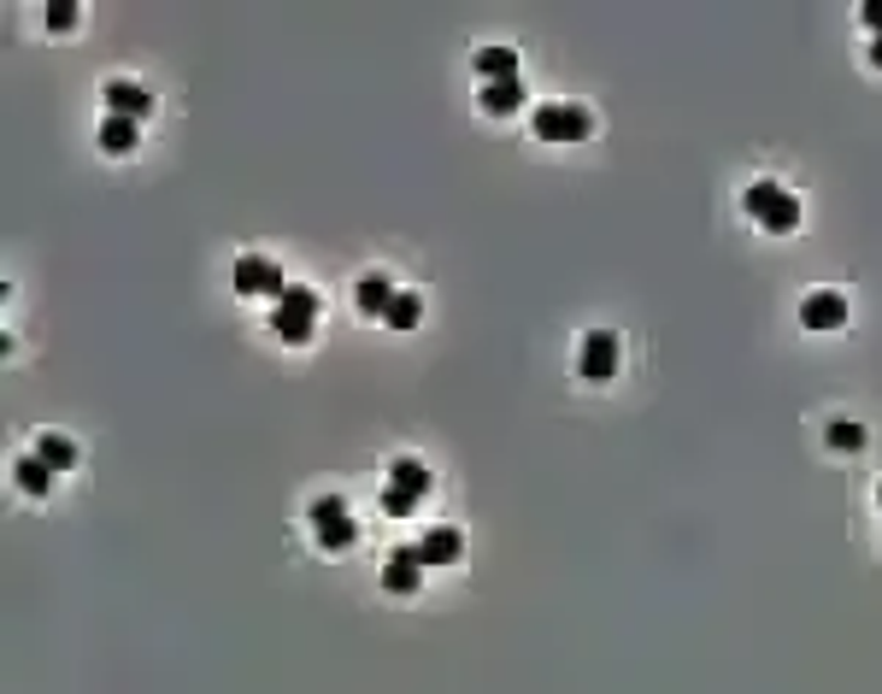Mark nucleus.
I'll use <instances>...</instances> for the list:
<instances>
[{
  "mask_svg": "<svg viewBox=\"0 0 882 694\" xmlns=\"http://www.w3.org/2000/svg\"><path fill=\"white\" fill-rule=\"evenodd\" d=\"M800 324L806 329H842L847 324V294L842 289H817L800 301Z\"/></svg>",
  "mask_w": 882,
  "mask_h": 694,
  "instance_id": "8",
  "label": "nucleus"
},
{
  "mask_svg": "<svg viewBox=\"0 0 882 694\" xmlns=\"http://www.w3.org/2000/svg\"><path fill=\"white\" fill-rule=\"evenodd\" d=\"M471 71H477L483 83H512V77H518V54H512V47H477Z\"/></svg>",
  "mask_w": 882,
  "mask_h": 694,
  "instance_id": "12",
  "label": "nucleus"
},
{
  "mask_svg": "<svg viewBox=\"0 0 882 694\" xmlns=\"http://www.w3.org/2000/svg\"><path fill=\"white\" fill-rule=\"evenodd\" d=\"M383 512H388V518H413V512H418V495H406V488L388 483V488H383Z\"/></svg>",
  "mask_w": 882,
  "mask_h": 694,
  "instance_id": "20",
  "label": "nucleus"
},
{
  "mask_svg": "<svg viewBox=\"0 0 882 694\" xmlns=\"http://www.w3.org/2000/svg\"><path fill=\"white\" fill-rule=\"evenodd\" d=\"M12 483H19L24 495H47V488H54V465H47L42 453H30V460L12 465Z\"/></svg>",
  "mask_w": 882,
  "mask_h": 694,
  "instance_id": "14",
  "label": "nucleus"
},
{
  "mask_svg": "<svg viewBox=\"0 0 882 694\" xmlns=\"http://www.w3.org/2000/svg\"><path fill=\"white\" fill-rule=\"evenodd\" d=\"M423 571H430V565H423L418 547H395V554H388V565H383V589H388V594H418Z\"/></svg>",
  "mask_w": 882,
  "mask_h": 694,
  "instance_id": "7",
  "label": "nucleus"
},
{
  "mask_svg": "<svg viewBox=\"0 0 882 694\" xmlns=\"http://www.w3.org/2000/svg\"><path fill=\"white\" fill-rule=\"evenodd\" d=\"M530 130L542 136V141H589V136H594V118H589V106H559V101H547V106H535Z\"/></svg>",
  "mask_w": 882,
  "mask_h": 694,
  "instance_id": "2",
  "label": "nucleus"
},
{
  "mask_svg": "<svg viewBox=\"0 0 882 694\" xmlns=\"http://www.w3.org/2000/svg\"><path fill=\"white\" fill-rule=\"evenodd\" d=\"M742 207H747V218H759V224H765L770 235H789V230H800V200H794L782 183H770V177L747 183Z\"/></svg>",
  "mask_w": 882,
  "mask_h": 694,
  "instance_id": "1",
  "label": "nucleus"
},
{
  "mask_svg": "<svg viewBox=\"0 0 882 694\" xmlns=\"http://www.w3.org/2000/svg\"><path fill=\"white\" fill-rule=\"evenodd\" d=\"M42 19H47V30H71V24H77V0H54Z\"/></svg>",
  "mask_w": 882,
  "mask_h": 694,
  "instance_id": "21",
  "label": "nucleus"
},
{
  "mask_svg": "<svg viewBox=\"0 0 882 694\" xmlns=\"http://www.w3.org/2000/svg\"><path fill=\"white\" fill-rule=\"evenodd\" d=\"M418 554H423V565H460L465 559V535L453 524H441V530H430L418 542Z\"/></svg>",
  "mask_w": 882,
  "mask_h": 694,
  "instance_id": "11",
  "label": "nucleus"
},
{
  "mask_svg": "<svg viewBox=\"0 0 882 694\" xmlns=\"http://www.w3.org/2000/svg\"><path fill=\"white\" fill-rule=\"evenodd\" d=\"M871 66H877V71H882V36H877V42H871Z\"/></svg>",
  "mask_w": 882,
  "mask_h": 694,
  "instance_id": "23",
  "label": "nucleus"
},
{
  "mask_svg": "<svg viewBox=\"0 0 882 694\" xmlns=\"http://www.w3.org/2000/svg\"><path fill=\"white\" fill-rule=\"evenodd\" d=\"M230 282H235V294H265V301H282V294H289L277 259H265V254H242V259H235V271H230Z\"/></svg>",
  "mask_w": 882,
  "mask_h": 694,
  "instance_id": "5",
  "label": "nucleus"
},
{
  "mask_svg": "<svg viewBox=\"0 0 882 694\" xmlns=\"http://www.w3.org/2000/svg\"><path fill=\"white\" fill-rule=\"evenodd\" d=\"M577 371L589 377V383H612V377H618V336H612V329H589V336H582V354H577Z\"/></svg>",
  "mask_w": 882,
  "mask_h": 694,
  "instance_id": "6",
  "label": "nucleus"
},
{
  "mask_svg": "<svg viewBox=\"0 0 882 694\" xmlns=\"http://www.w3.org/2000/svg\"><path fill=\"white\" fill-rule=\"evenodd\" d=\"M101 148H106V153H130V148H136V118L106 113V118H101Z\"/></svg>",
  "mask_w": 882,
  "mask_h": 694,
  "instance_id": "16",
  "label": "nucleus"
},
{
  "mask_svg": "<svg viewBox=\"0 0 882 694\" xmlns=\"http://www.w3.org/2000/svg\"><path fill=\"white\" fill-rule=\"evenodd\" d=\"M418 319H423V301H418V294H395V306H388L383 324H388V329H413Z\"/></svg>",
  "mask_w": 882,
  "mask_h": 694,
  "instance_id": "19",
  "label": "nucleus"
},
{
  "mask_svg": "<svg viewBox=\"0 0 882 694\" xmlns=\"http://www.w3.org/2000/svg\"><path fill=\"white\" fill-rule=\"evenodd\" d=\"M518 106H524V83H483V113L488 118H507V113H518Z\"/></svg>",
  "mask_w": 882,
  "mask_h": 694,
  "instance_id": "13",
  "label": "nucleus"
},
{
  "mask_svg": "<svg viewBox=\"0 0 882 694\" xmlns=\"http://www.w3.org/2000/svg\"><path fill=\"white\" fill-rule=\"evenodd\" d=\"M859 19H864V24H871L877 36H882V0H864V7H859Z\"/></svg>",
  "mask_w": 882,
  "mask_h": 694,
  "instance_id": "22",
  "label": "nucleus"
},
{
  "mask_svg": "<svg viewBox=\"0 0 882 694\" xmlns=\"http://www.w3.org/2000/svg\"><path fill=\"white\" fill-rule=\"evenodd\" d=\"M312 324H318V294H312V289H289V294L277 301L271 329H277V336L289 342V347H306V342H312Z\"/></svg>",
  "mask_w": 882,
  "mask_h": 694,
  "instance_id": "3",
  "label": "nucleus"
},
{
  "mask_svg": "<svg viewBox=\"0 0 882 694\" xmlns=\"http://www.w3.org/2000/svg\"><path fill=\"white\" fill-rule=\"evenodd\" d=\"M36 453H42V460L54 465V471H71V465H77V441H66V436H42Z\"/></svg>",
  "mask_w": 882,
  "mask_h": 694,
  "instance_id": "17",
  "label": "nucleus"
},
{
  "mask_svg": "<svg viewBox=\"0 0 882 694\" xmlns=\"http://www.w3.org/2000/svg\"><path fill=\"white\" fill-rule=\"evenodd\" d=\"M824 441H829V448H842V453H859V448H864V424H854V418H836V424L824 430Z\"/></svg>",
  "mask_w": 882,
  "mask_h": 694,
  "instance_id": "18",
  "label": "nucleus"
},
{
  "mask_svg": "<svg viewBox=\"0 0 882 694\" xmlns=\"http://www.w3.org/2000/svg\"><path fill=\"white\" fill-rule=\"evenodd\" d=\"M877 500H882V488H877Z\"/></svg>",
  "mask_w": 882,
  "mask_h": 694,
  "instance_id": "24",
  "label": "nucleus"
},
{
  "mask_svg": "<svg viewBox=\"0 0 882 694\" xmlns=\"http://www.w3.org/2000/svg\"><path fill=\"white\" fill-rule=\"evenodd\" d=\"M395 282H388L383 271H371V277H359L353 282V306L365 312V319H388V306H395Z\"/></svg>",
  "mask_w": 882,
  "mask_h": 694,
  "instance_id": "10",
  "label": "nucleus"
},
{
  "mask_svg": "<svg viewBox=\"0 0 882 694\" xmlns=\"http://www.w3.org/2000/svg\"><path fill=\"white\" fill-rule=\"evenodd\" d=\"M312 535H318V542L329 547V554H341V547H353V542H359V524H353L348 500H336V495L312 500Z\"/></svg>",
  "mask_w": 882,
  "mask_h": 694,
  "instance_id": "4",
  "label": "nucleus"
},
{
  "mask_svg": "<svg viewBox=\"0 0 882 694\" xmlns=\"http://www.w3.org/2000/svg\"><path fill=\"white\" fill-rule=\"evenodd\" d=\"M388 483H395V488H406V495H418V500L436 488L430 465H418V460H395V465H388Z\"/></svg>",
  "mask_w": 882,
  "mask_h": 694,
  "instance_id": "15",
  "label": "nucleus"
},
{
  "mask_svg": "<svg viewBox=\"0 0 882 694\" xmlns=\"http://www.w3.org/2000/svg\"><path fill=\"white\" fill-rule=\"evenodd\" d=\"M106 113H118V118H148L153 113V94L141 89V83H130V77H113V83H106Z\"/></svg>",
  "mask_w": 882,
  "mask_h": 694,
  "instance_id": "9",
  "label": "nucleus"
}]
</instances>
